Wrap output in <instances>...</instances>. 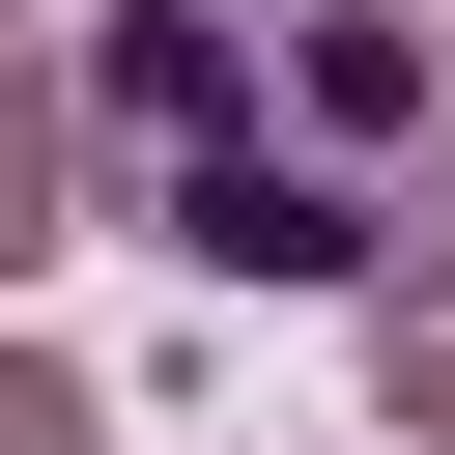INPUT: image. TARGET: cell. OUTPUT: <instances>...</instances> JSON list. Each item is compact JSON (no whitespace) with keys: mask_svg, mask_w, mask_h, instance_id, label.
<instances>
[{"mask_svg":"<svg viewBox=\"0 0 455 455\" xmlns=\"http://www.w3.org/2000/svg\"><path fill=\"white\" fill-rule=\"evenodd\" d=\"M85 199L199 284H370L455 199V28L427 0H114L85 28Z\"/></svg>","mask_w":455,"mask_h":455,"instance_id":"obj_1","label":"cell"},{"mask_svg":"<svg viewBox=\"0 0 455 455\" xmlns=\"http://www.w3.org/2000/svg\"><path fill=\"white\" fill-rule=\"evenodd\" d=\"M370 398H398V455H455V256L427 228L370 256Z\"/></svg>","mask_w":455,"mask_h":455,"instance_id":"obj_2","label":"cell"},{"mask_svg":"<svg viewBox=\"0 0 455 455\" xmlns=\"http://www.w3.org/2000/svg\"><path fill=\"white\" fill-rule=\"evenodd\" d=\"M57 199H85V114H57V85H28V57H0V284H28V256H57Z\"/></svg>","mask_w":455,"mask_h":455,"instance_id":"obj_3","label":"cell"},{"mask_svg":"<svg viewBox=\"0 0 455 455\" xmlns=\"http://www.w3.org/2000/svg\"><path fill=\"white\" fill-rule=\"evenodd\" d=\"M0 455H114V398H85L57 341H0Z\"/></svg>","mask_w":455,"mask_h":455,"instance_id":"obj_4","label":"cell"}]
</instances>
